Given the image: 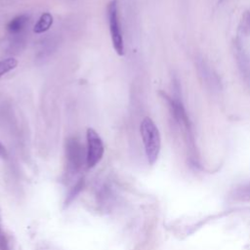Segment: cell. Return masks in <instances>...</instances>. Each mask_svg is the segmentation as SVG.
Instances as JSON below:
<instances>
[{"label":"cell","instance_id":"cell-6","mask_svg":"<svg viewBox=\"0 0 250 250\" xmlns=\"http://www.w3.org/2000/svg\"><path fill=\"white\" fill-rule=\"evenodd\" d=\"M53 21H54V19H53V16L50 13H48V12L43 13L40 16V18L38 19L37 22L35 23V25L33 27V31L37 34L46 32L52 26Z\"/></svg>","mask_w":250,"mask_h":250},{"label":"cell","instance_id":"cell-3","mask_svg":"<svg viewBox=\"0 0 250 250\" xmlns=\"http://www.w3.org/2000/svg\"><path fill=\"white\" fill-rule=\"evenodd\" d=\"M87 150H86V165L88 168L95 167L103 158L104 147L100 135L93 129L88 128L86 131Z\"/></svg>","mask_w":250,"mask_h":250},{"label":"cell","instance_id":"cell-9","mask_svg":"<svg viewBox=\"0 0 250 250\" xmlns=\"http://www.w3.org/2000/svg\"><path fill=\"white\" fill-rule=\"evenodd\" d=\"M83 185H84V181H83V180H80V181L71 188V190L69 191V193H68L67 196H66V199H65V202H64V205H65V206L68 205V204L76 197V195H77V194L79 193V191L82 189Z\"/></svg>","mask_w":250,"mask_h":250},{"label":"cell","instance_id":"cell-8","mask_svg":"<svg viewBox=\"0 0 250 250\" xmlns=\"http://www.w3.org/2000/svg\"><path fill=\"white\" fill-rule=\"evenodd\" d=\"M233 198L239 200H250V184L237 188L233 191Z\"/></svg>","mask_w":250,"mask_h":250},{"label":"cell","instance_id":"cell-5","mask_svg":"<svg viewBox=\"0 0 250 250\" xmlns=\"http://www.w3.org/2000/svg\"><path fill=\"white\" fill-rule=\"evenodd\" d=\"M28 21H29V17L27 15H19L8 22L7 30L14 35L21 33L22 30L28 24Z\"/></svg>","mask_w":250,"mask_h":250},{"label":"cell","instance_id":"cell-1","mask_svg":"<svg viewBox=\"0 0 250 250\" xmlns=\"http://www.w3.org/2000/svg\"><path fill=\"white\" fill-rule=\"evenodd\" d=\"M140 133L145 146L146 155L150 165L154 164L158 158L161 146L160 134L157 126L149 117H145L140 125Z\"/></svg>","mask_w":250,"mask_h":250},{"label":"cell","instance_id":"cell-4","mask_svg":"<svg viewBox=\"0 0 250 250\" xmlns=\"http://www.w3.org/2000/svg\"><path fill=\"white\" fill-rule=\"evenodd\" d=\"M67 167L71 172H76L82 165L83 146L76 138H69L65 144Z\"/></svg>","mask_w":250,"mask_h":250},{"label":"cell","instance_id":"cell-7","mask_svg":"<svg viewBox=\"0 0 250 250\" xmlns=\"http://www.w3.org/2000/svg\"><path fill=\"white\" fill-rule=\"evenodd\" d=\"M17 65L18 61L15 58H7L0 61V78L9 71L16 68Z\"/></svg>","mask_w":250,"mask_h":250},{"label":"cell","instance_id":"cell-10","mask_svg":"<svg viewBox=\"0 0 250 250\" xmlns=\"http://www.w3.org/2000/svg\"><path fill=\"white\" fill-rule=\"evenodd\" d=\"M7 149L6 147L4 146V145L0 142V157L1 158H6L7 157Z\"/></svg>","mask_w":250,"mask_h":250},{"label":"cell","instance_id":"cell-11","mask_svg":"<svg viewBox=\"0 0 250 250\" xmlns=\"http://www.w3.org/2000/svg\"><path fill=\"white\" fill-rule=\"evenodd\" d=\"M245 26H246L247 30L250 31V13L246 16V19H245Z\"/></svg>","mask_w":250,"mask_h":250},{"label":"cell","instance_id":"cell-2","mask_svg":"<svg viewBox=\"0 0 250 250\" xmlns=\"http://www.w3.org/2000/svg\"><path fill=\"white\" fill-rule=\"evenodd\" d=\"M107 19L112 46L117 55L123 56L125 53L124 40L118 19V8L116 0H111L107 5Z\"/></svg>","mask_w":250,"mask_h":250}]
</instances>
